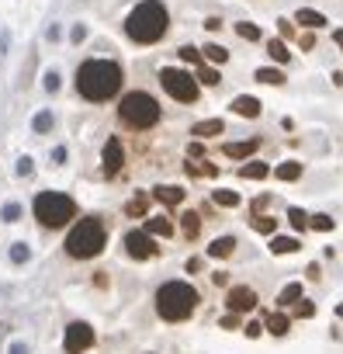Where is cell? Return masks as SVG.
Here are the masks:
<instances>
[{"instance_id": "obj_23", "label": "cell", "mask_w": 343, "mask_h": 354, "mask_svg": "<svg viewBox=\"0 0 343 354\" xmlns=\"http://www.w3.org/2000/svg\"><path fill=\"white\" fill-rule=\"evenodd\" d=\"M298 247H302L298 236H274V240H271V250H274V254H295Z\"/></svg>"}, {"instance_id": "obj_7", "label": "cell", "mask_w": 343, "mask_h": 354, "mask_svg": "<svg viewBox=\"0 0 343 354\" xmlns=\"http://www.w3.org/2000/svg\"><path fill=\"white\" fill-rule=\"evenodd\" d=\"M159 84H163V91L174 97V101H181V104H195L198 101V80L188 73V70H181V66H163L159 70Z\"/></svg>"}, {"instance_id": "obj_10", "label": "cell", "mask_w": 343, "mask_h": 354, "mask_svg": "<svg viewBox=\"0 0 343 354\" xmlns=\"http://www.w3.org/2000/svg\"><path fill=\"white\" fill-rule=\"evenodd\" d=\"M257 302H260V295H257L250 285H233V288L226 292V306H229V313H236V316L257 309Z\"/></svg>"}, {"instance_id": "obj_13", "label": "cell", "mask_w": 343, "mask_h": 354, "mask_svg": "<svg viewBox=\"0 0 343 354\" xmlns=\"http://www.w3.org/2000/svg\"><path fill=\"white\" fill-rule=\"evenodd\" d=\"M260 149V139H246V142H226L222 146V153L229 156V160H246V156H253Z\"/></svg>"}, {"instance_id": "obj_28", "label": "cell", "mask_w": 343, "mask_h": 354, "mask_svg": "<svg viewBox=\"0 0 343 354\" xmlns=\"http://www.w3.org/2000/svg\"><path fill=\"white\" fill-rule=\"evenodd\" d=\"M212 202H215V205H222V209H236L243 198H239L236 192H215V195H212Z\"/></svg>"}, {"instance_id": "obj_34", "label": "cell", "mask_w": 343, "mask_h": 354, "mask_svg": "<svg viewBox=\"0 0 343 354\" xmlns=\"http://www.w3.org/2000/svg\"><path fill=\"white\" fill-rule=\"evenodd\" d=\"M188 174H205V177H215V174H219V167H215V163H191V160H188Z\"/></svg>"}, {"instance_id": "obj_21", "label": "cell", "mask_w": 343, "mask_h": 354, "mask_svg": "<svg viewBox=\"0 0 343 354\" xmlns=\"http://www.w3.org/2000/svg\"><path fill=\"white\" fill-rule=\"evenodd\" d=\"M264 326H267V330H271L274 337H284V333L291 330V316H288V313H271Z\"/></svg>"}, {"instance_id": "obj_31", "label": "cell", "mask_w": 343, "mask_h": 354, "mask_svg": "<svg viewBox=\"0 0 343 354\" xmlns=\"http://www.w3.org/2000/svg\"><path fill=\"white\" fill-rule=\"evenodd\" d=\"M202 59H212V63H226V59H229V53H226L222 46H215V42H212V46H205V56H202Z\"/></svg>"}, {"instance_id": "obj_26", "label": "cell", "mask_w": 343, "mask_h": 354, "mask_svg": "<svg viewBox=\"0 0 343 354\" xmlns=\"http://www.w3.org/2000/svg\"><path fill=\"white\" fill-rule=\"evenodd\" d=\"M195 80H198V84H208V87H215V84H219L222 77H219V70H215V66H205V63H202V66H198V77H195Z\"/></svg>"}, {"instance_id": "obj_15", "label": "cell", "mask_w": 343, "mask_h": 354, "mask_svg": "<svg viewBox=\"0 0 343 354\" xmlns=\"http://www.w3.org/2000/svg\"><path fill=\"white\" fill-rule=\"evenodd\" d=\"M267 174H271V167H267L264 160H250V163L239 167V177H243V181H264Z\"/></svg>"}, {"instance_id": "obj_2", "label": "cell", "mask_w": 343, "mask_h": 354, "mask_svg": "<svg viewBox=\"0 0 343 354\" xmlns=\"http://www.w3.org/2000/svg\"><path fill=\"white\" fill-rule=\"evenodd\" d=\"M170 28V11L159 4V0H142V4H135L125 18V35L139 46H153L166 35Z\"/></svg>"}, {"instance_id": "obj_3", "label": "cell", "mask_w": 343, "mask_h": 354, "mask_svg": "<svg viewBox=\"0 0 343 354\" xmlns=\"http://www.w3.org/2000/svg\"><path fill=\"white\" fill-rule=\"evenodd\" d=\"M198 302H202V295H198V288L188 285V281H166V285L156 288V316L166 319V323H184V319H191L195 309H198Z\"/></svg>"}, {"instance_id": "obj_33", "label": "cell", "mask_w": 343, "mask_h": 354, "mask_svg": "<svg viewBox=\"0 0 343 354\" xmlns=\"http://www.w3.org/2000/svg\"><path fill=\"white\" fill-rule=\"evenodd\" d=\"M250 226H253L257 233H274V230H277V219H271V216H264V219H260V216H253V223H250Z\"/></svg>"}, {"instance_id": "obj_18", "label": "cell", "mask_w": 343, "mask_h": 354, "mask_svg": "<svg viewBox=\"0 0 343 354\" xmlns=\"http://www.w3.org/2000/svg\"><path fill=\"white\" fill-rule=\"evenodd\" d=\"M302 299V285L298 281H291V285H284L281 292H277V313H284L288 306H295Z\"/></svg>"}, {"instance_id": "obj_1", "label": "cell", "mask_w": 343, "mask_h": 354, "mask_svg": "<svg viewBox=\"0 0 343 354\" xmlns=\"http://www.w3.org/2000/svg\"><path fill=\"white\" fill-rule=\"evenodd\" d=\"M125 84V70L115 59H87L77 70V94L84 101H111Z\"/></svg>"}, {"instance_id": "obj_38", "label": "cell", "mask_w": 343, "mask_h": 354, "mask_svg": "<svg viewBox=\"0 0 343 354\" xmlns=\"http://www.w3.org/2000/svg\"><path fill=\"white\" fill-rule=\"evenodd\" d=\"M312 313H315V306H312L308 299H298V302H295V316H312Z\"/></svg>"}, {"instance_id": "obj_8", "label": "cell", "mask_w": 343, "mask_h": 354, "mask_svg": "<svg viewBox=\"0 0 343 354\" xmlns=\"http://www.w3.org/2000/svg\"><path fill=\"white\" fill-rule=\"evenodd\" d=\"M125 254L132 261H153L159 254V243L146 233V230H128L125 233Z\"/></svg>"}, {"instance_id": "obj_47", "label": "cell", "mask_w": 343, "mask_h": 354, "mask_svg": "<svg viewBox=\"0 0 343 354\" xmlns=\"http://www.w3.org/2000/svg\"><path fill=\"white\" fill-rule=\"evenodd\" d=\"M205 28H208V32H215V28H222V18H208V21H205Z\"/></svg>"}, {"instance_id": "obj_45", "label": "cell", "mask_w": 343, "mask_h": 354, "mask_svg": "<svg viewBox=\"0 0 343 354\" xmlns=\"http://www.w3.org/2000/svg\"><path fill=\"white\" fill-rule=\"evenodd\" d=\"M277 32H281V35H288V39H291V25H288V18H281V21H277Z\"/></svg>"}, {"instance_id": "obj_20", "label": "cell", "mask_w": 343, "mask_h": 354, "mask_svg": "<svg viewBox=\"0 0 343 354\" xmlns=\"http://www.w3.org/2000/svg\"><path fill=\"white\" fill-rule=\"evenodd\" d=\"M295 21H298L302 28H322V25H326V15H319V11H312V8H302V11H295Z\"/></svg>"}, {"instance_id": "obj_41", "label": "cell", "mask_w": 343, "mask_h": 354, "mask_svg": "<svg viewBox=\"0 0 343 354\" xmlns=\"http://www.w3.org/2000/svg\"><path fill=\"white\" fill-rule=\"evenodd\" d=\"M188 156H191V160H202V156H205V146H202V142H191V146H188Z\"/></svg>"}, {"instance_id": "obj_16", "label": "cell", "mask_w": 343, "mask_h": 354, "mask_svg": "<svg viewBox=\"0 0 343 354\" xmlns=\"http://www.w3.org/2000/svg\"><path fill=\"white\" fill-rule=\"evenodd\" d=\"M233 111L243 115V118H257V115H260V101L250 97V94H239V97L233 101Z\"/></svg>"}, {"instance_id": "obj_11", "label": "cell", "mask_w": 343, "mask_h": 354, "mask_svg": "<svg viewBox=\"0 0 343 354\" xmlns=\"http://www.w3.org/2000/svg\"><path fill=\"white\" fill-rule=\"evenodd\" d=\"M121 167H125V146H121L118 136H111L104 142V177H115Z\"/></svg>"}, {"instance_id": "obj_35", "label": "cell", "mask_w": 343, "mask_h": 354, "mask_svg": "<svg viewBox=\"0 0 343 354\" xmlns=\"http://www.w3.org/2000/svg\"><path fill=\"white\" fill-rule=\"evenodd\" d=\"M181 59H184V63H198V66L205 63V59H202V53H198L195 46H184V49H181Z\"/></svg>"}, {"instance_id": "obj_12", "label": "cell", "mask_w": 343, "mask_h": 354, "mask_svg": "<svg viewBox=\"0 0 343 354\" xmlns=\"http://www.w3.org/2000/svg\"><path fill=\"white\" fill-rule=\"evenodd\" d=\"M153 198H156L159 205H166V209H174V205L184 202V188H177V185H159V188H153Z\"/></svg>"}, {"instance_id": "obj_43", "label": "cell", "mask_w": 343, "mask_h": 354, "mask_svg": "<svg viewBox=\"0 0 343 354\" xmlns=\"http://www.w3.org/2000/svg\"><path fill=\"white\" fill-rule=\"evenodd\" d=\"M11 257H14L18 264H21V261H28V247H21V243H18V247L11 250Z\"/></svg>"}, {"instance_id": "obj_29", "label": "cell", "mask_w": 343, "mask_h": 354, "mask_svg": "<svg viewBox=\"0 0 343 354\" xmlns=\"http://www.w3.org/2000/svg\"><path fill=\"white\" fill-rule=\"evenodd\" d=\"M146 209H149V198H146V195H135V198L125 205V216L135 219V216H146Z\"/></svg>"}, {"instance_id": "obj_46", "label": "cell", "mask_w": 343, "mask_h": 354, "mask_svg": "<svg viewBox=\"0 0 343 354\" xmlns=\"http://www.w3.org/2000/svg\"><path fill=\"white\" fill-rule=\"evenodd\" d=\"M18 174H32V160H28V156H21V163H18Z\"/></svg>"}, {"instance_id": "obj_14", "label": "cell", "mask_w": 343, "mask_h": 354, "mask_svg": "<svg viewBox=\"0 0 343 354\" xmlns=\"http://www.w3.org/2000/svg\"><path fill=\"white\" fill-rule=\"evenodd\" d=\"M219 132H226L222 118H208V122H195V125H191V136H195V139H212V136H219Z\"/></svg>"}, {"instance_id": "obj_36", "label": "cell", "mask_w": 343, "mask_h": 354, "mask_svg": "<svg viewBox=\"0 0 343 354\" xmlns=\"http://www.w3.org/2000/svg\"><path fill=\"white\" fill-rule=\"evenodd\" d=\"M32 125H35V132H49V129H52V115H49V111H42V115H35V122H32Z\"/></svg>"}, {"instance_id": "obj_42", "label": "cell", "mask_w": 343, "mask_h": 354, "mask_svg": "<svg viewBox=\"0 0 343 354\" xmlns=\"http://www.w3.org/2000/svg\"><path fill=\"white\" fill-rule=\"evenodd\" d=\"M46 91H59V73H46Z\"/></svg>"}, {"instance_id": "obj_22", "label": "cell", "mask_w": 343, "mask_h": 354, "mask_svg": "<svg viewBox=\"0 0 343 354\" xmlns=\"http://www.w3.org/2000/svg\"><path fill=\"white\" fill-rule=\"evenodd\" d=\"M181 233H184L188 240H198V233H202V216H198V212H184V216H181Z\"/></svg>"}, {"instance_id": "obj_48", "label": "cell", "mask_w": 343, "mask_h": 354, "mask_svg": "<svg viewBox=\"0 0 343 354\" xmlns=\"http://www.w3.org/2000/svg\"><path fill=\"white\" fill-rule=\"evenodd\" d=\"M212 281H215V285H226V281H229V274H226V271H215V274H212Z\"/></svg>"}, {"instance_id": "obj_30", "label": "cell", "mask_w": 343, "mask_h": 354, "mask_svg": "<svg viewBox=\"0 0 343 354\" xmlns=\"http://www.w3.org/2000/svg\"><path fill=\"white\" fill-rule=\"evenodd\" d=\"M236 35L246 39V42H260V28L250 25V21H239V25H236Z\"/></svg>"}, {"instance_id": "obj_44", "label": "cell", "mask_w": 343, "mask_h": 354, "mask_svg": "<svg viewBox=\"0 0 343 354\" xmlns=\"http://www.w3.org/2000/svg\"><path fill=\"white\" fill-rule=\"evenodd\" d=\"M260 330H264V323H260V319L246 323V337H260Z\"/></svg>"}, {"instance_id": "obj_25", "label": "cell", "mask_w": 343, "mask_h": 354, "mask_svg": "<svg viewBox=\"0 0 343 354\" xmlns=\"http://www.w3.org/2000/svg\"><path fill=\"white\" fill-rule=\"evenodd\" d=\"M267 53H271L274 63H288V46H284L281 39H271V42H267Z\"/></svg>"}, {"instance_id": "obj_40", "label": "cell", "mask_w": 343, "mask_h": 354, "mask_svg": "<svg viewBox=\"0 0 343 354\" xmlns=\"http://www.w3.org/2000/svg\"><path fill=\"white\" fill-rule=\"evenodd\" d=\"M18 216H21V205H14V202H11V205H4V219H8V223H14Z\"/></svg>"}, {"instance_id": "obj_32", "label": "cell", "mask_w": 343, "mask_h": 354, "mask_svg": "<svg viewBox=\"0 0 343 354\" xmlns=\"http://www.w3.org/2000/svg\"><path fill=\"white\" fill-rule=\"evenodd\" d=\"M308 230H315V233H329V230H333V219L319 212V216H312V219H308Z\"/></svg>"}, {"instance_id": "obj_6", "label": "cell", "mask_w": 343, "mask_h": 354, "mask_svg": "<svg viewBox=\"0 0 343 354\" xmlns=\"http://www.w3.org/2000/svg\"><path fill=\"white\" fill-rule=\"evenodd\" d=\"M118 118L128 129H153L159 122V101L149 91H128L118 104Z\"/></svg>"}, {"instance_id": "obj_27", "label": "cell", "mask_w": 343, "mask_h": 354, "mask_svg": "<svg viewBox=\"0 0 343 354\" xmlns=\"http://www.w3.org/2000/svg\"><path fill=\"white\" fill-rule=\"evenodd\" d=\"M257 80H260V84H274V87H277V84H284V73H281V70H274V66H264V70H257Z\"/></svg>"}, {"instance_id": "obj_37", "label": "cell", "mask_w": 343, "mask_h": 354, "mask_svg": "<svg viewBox=\"0 0 343 354\" xmlns=\"http://www.w3.org/2000/svg\"><path fill=\"white\" fill-rule=\"evenodd\" d=\"M288 219H291V226H295V230H305V226H308V219H305V212H302V209H288Z\"/></svg>"}, {"instance_id": "obj_17", "label": "cell", "mask_w": 343, "mask_h": 354, "mask_svg": "<svg viewBox=\"0 0 343 354\" xmlns=\"http://www.w3.org/2000/svg\"><path fill=\"white\" fill-rule=\"evenodd\" d=\"M233 250H236V236H219L215 243H208V257H215V261L233 257Z\"/></svg>"}, {"instance_id": "obj_49", "label": "cell", "mask_w": 343, "mask_h": 354, "mask_svg": "<svg viewBox=\"0 0 343 354\" xmlns=\"http://www.w3.org/2000/svg\"><path fill=\"white\" fill-rule=\"evenodd\" d=\"M333 39H336V46L343 49V28H336V32H333Z\"/></svg>"}, {"instance_id": "obj_9", "label": "cell", "mask_w": 343, "mask_h": 354, "mask_svg": "<svg viewBox=\"0 0 343 354\" xmlns=\"http://www.w3.org/2000/svg\"><path fill=\"white\" fill-rule=\"evenodd\" d=\"M94 326L90 323H70L66 326V354H84V351H90L94 347Z\"/></svg>"}, {"instance_id": "obj_50", "label": "cell", "mask_w": 343, "mask_h": 354, "mask_svg": "<svg viewBox=\"0 0 343 354\" xmlns=\"http://www.w3.org/2000/svg\"><path fill=\"white\" fill-rule=\"evenodd\" d=\"M336 313H340V316H343V302H340V306H336Z\"/></svg>"}, {"instance_id": "obj_19", "label": "cell", "mask_w": 343, "mask_h": 354, "mask_svg": "<svg viewBox=\"0 0 343 354\" xmlns=\"http://www.w3.org/2000/svg\"><path fill=\"white\" fill-rule=\"evenodd\" d=\"M146 233H149V236H163V240H166V236H174V223H170L166 216H153V219L146 223Z\"/></svg>"}, {"instance_id": "obj_24", "label": "cell", "mask_w": 343, "mask_h": 354, "mask_svg": "<svg viewBox=\"0 0 343 354\" xmlns=\"http://www.w3.org/2000/svg\"><path fill=\"white\" fill-rule=\"evenodd\" d=\"M281 181H295V177H302V163H295V160H284L277 170H274Z\"/></svg>"}, {"instance_id": "obj_4", "label": "cell", "mask_w": 343, "mask_h": 354, "mask_svg": "<svg viewBox=\"0 0 343 354\" xmlns=\"http://www.w3.org/2000/svg\"><path fill=\"white\" fill-rule=\"evenodd\" d=\"M108 243V226L97 219V216H84L70 233H66V254L73 261H90L104 250Z\"/></svg>"}, {"instance_id": "obj_39", "label": "cell", "mask_w": 343, "mask_h": 354, "mask_svg": "<svg viewBox=\"0 0 343 354\" xmlns=\"http://www.w3.org/2000/svg\"><path fill=\"white\" fill-rule=\"evenodd\" d=\"M219 326H226V330H239L243 323H239V316H236V313H229V316H222V323H219Z\"/></svg>"}, {"instance_id": "obj_5", "label": "cell", "mask_w": 343, "mask_h": 354, "mask_svg": "<svg viewBox=\"0 0 343 354\" xmlns=\"http://www.w3.org/2000/svg\"><path fill=\"white\" fill-rule=\"evenodd\" d=\"M32 212H35L39 226H46V230H63L66 223H73L77 202H73L70 195H63V192H42V195H35Z\"/></svg>"}]
</instances>
